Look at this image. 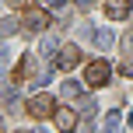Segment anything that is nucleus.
Returning a JSON list of instances; mask_svg holds the SVG:
<instances>
[{
	"label": "nucleus",
	"mask_w": 133,
	"mask_h": 133,
	"mask_svg": "<svg viewBox=\"0 0 133 133\" xmlns=\"http://www.w3.org/2000/svg\"><path fill=\"white\" fill-rule=\"evenodd\" d=\"M91 39H95V46H98V49H112V42H116V39H112V32H109V28H102V32H95Z\"/></svg>",
	"instance_id": "1a4fd4ad"
},
{
	"label": "nucleus",
	"mask_w": 133,
	"mask_h": 133,
	"mask_svg": "<svg viewBox=\"0 0 133 133\" xmlns=\"http://www.w3.org/2000/svg\"><path fill=\"white\" fill-rule=\"evenodd\" d=\"M18 133H25V130H18Z\"/></svg>",
	"instance_id": "4be33fe9"
},
{
	"label": "nucleus",
	"mask_w": 133,
	"mask_h": 133,
	"mask_svg": "<svg viewBox=\"0 0 133 133\" xmlns=\"http://www.w3.org/2000/svg\"><path fill=\"white\" fill-rule=\"evenodd\" d=\"M35 133H46V130H35Z\"/></svg>",
	"instance_id": "412c9836"
},
{
	"label": "nucleus",
	"mask_w": 133,
	"mask_h": 133,
	"mask_svg": "<svg viewBox=\"0 0 133 133\" xmlns=\"http://www.w3.org/2000/svg\"><path fill=\"white\" fill-rule=\"evenodd\" d=\"M53 123L60 133H70L74 126H77V109H56L53 112Z\"/></svg>",
	"instance_id": "39448f33"
},
{
	"label": "nucleus",
	"mask_w": 133,
	"mask_h": 133,
	"mask_svg": "<svg viewBox=\"0 0 133 133\" xmlns=\"http://www.w3.org/2000/svg\"><path fill=\"white\" fill-rule=\"evenodd\" d=\"M7 4H11V7H28L25 0H7Z\"/></svg>",
	"instance_id": "f3484780"
},
{
	"label": "nucleus",
	"mask_w": 133,
	"mask_h": 133,
	"mask_svg": "<svg viewBox=\"0 0 133 133\" xmlns=\"http://www.w3.org/2000/svg\"><path fill=\"white\" fill-rule=\"evenodd\" d=\"M130 126H133V112H130Z\"/></svg>",
	"instance_id": "6ab92c4d"
},
{
	"label": "nucleus",
	"mask_w": 133,
	"mask_h": 133,
	"mask_svg": "<svg viewBox=\"0 0 133 133\" xmlns=\"http://www.w3.org/2000/svg\"><path fill=\"white\" fill-rule=\"evenodd\" d=\"M77 95H81V84L77 81H66L63 84V98H77Z\"/></svg>",
	"instance_id": "9b49d317"
},
{
	"label": "nucleus",
	"mask_w": 133,
	"mask_h": 133,
	"mask_svg": "<svg viewBox=\"0 0 133 133\" xmlns=\"http://www.w3.org/2000/svg\"><path fill=\"white\" fill-rule=\"evenodd\" d=\"M77 109H81V119H95V112H98V102H95L91 95H84V98L77 102Z\"/></svg>",
	"instance_id": "0eeeda50"
},
{
	"label": "nucleus",
	"mask_w": 133,
	"mask_h": 133,
	"mask_svg": "<svg viewBox=\"0 0 133 133\" xmlns=\"http://www.w3.org/2000/svg\"><path fill=\"white\" fill-rule=\"evenodd\" d=\"M0 133H4V123H0Z\"/></svg>",
	"instance_id": "aec40b11"
},
{
	"label": "nucleus",
	"mask_w": 133,
	"mask_h": 133,
	"mask_svg": "<svg viewBox=\"0 0 133 133\" xmlns=\"http://www.w3.org/2000/svg\"><path fill=\"white\" fill-rule=\"evenodd\" d=\"M77 7H81V11H91V7H95V0H77Z\"/></svg>",
	"instance_id": "dca6fc26"
},
{
	"label": "nucleus",
	"mask_w": 133,
	"mask_h": 133,
	"mask_svg": "<svg viewBox=\"0 0 133 133\" xmlns=\"http://www.w3.org/2000/svg\"><path fill=\"white\" fill-rule=\"evenodd\" d=\"M133 11V0H105V18L109 21H123Z\"/></svg>",
	"instance_id": "20e7f679"
},
{
	"label": "nucleus",
	"mask_w": 133,
	"mask_h": 133,
	"mask_svg": "<svg viewBox=\"0 0 133 133\" xmlns=\"http://www.w3.org/2000/svg\"><path fill=\"white\" fill-rule=\"evenodd\" d=\"M123 126V116L119 112H105V126H102V133H119Z\"/></svg>",
	"instance_id": "6e6552de"
},
{
	"label": "nucleus",
	"mask_w": 133,
	"mask_h": 133,
	"mask_svg": "<svg viewBox=\"0 0 133 133\" xmlns=\"http://www.w3.org/2000/svg\"><path fill=\"white\" fill-rule=\"evenodd\" d=\"M109 77H112V66H109L105 60H91L84 66V84L88 88H105Z\"/></svg>",
	"instance_id": "f03ea898"
},
{
	"label": "nucleus",
	"mask_w": 133,
	"mask_h": 133,
	"mask_svg": "<svg viewBox=\"0 0 133 133\" xmlns=\"http://www.w3.org/2000/svg\"><path fill=\"white\" fill-rule=\"evenodd\" d=\"M39 49H42V60H49V56L56 53V39H42V46H39Z\"/></svg>",
	"instance_id": "f8f14e48"
},
{
	"label": "nucleus",
	"mask_w": 133,
	"mask_h": 133,
	"mask_svg": "<svg viewBox=\"0 0 133 133\" xmlns=\"http://www.w3.org/2000/svg\"><path fill=\"white\" fill-rule=\"evenodd\" d=\"M25 112L32 116V119H49V116L56 112V98L49 91H39V95H32V98L25 102Z\"/></svg>",
	"instance_id": "f257e3e1"
},
{
	"label": "nucleus",
	"mask_w": 133,
	"mask_h": 133,
	"mask_svg": "<svg viewBox=\"0 0 133 133\" xmlns=\"http://www.w3.org/2000/svg\"><path fill=\"white\" fill-rule=\"evenodd\" d=\"M14 32H18V18H4L0 21V39H11Z\"/></svg>",
	"instance_id": "9d476101"
},
{
	"label": "nucleus",
	"mask_w": 133,
	"mask_h": 133,
	"mask_svg": "<svg viewBox=\"0 0 133 133\" xmlns=\"http://www.w3.org/2000/svg\"><path fill=\"white\" fill-rule=\"evenodd\" d=\"M66 4H70V0H42V7H46V11H49V7H53V11H63Z\"/></svg>",
	"instance_id": "ddd939ff"
},
{
	"label": "nucleus",
	"mask_w": 133,
	"mask_h": 133,
	"mask_svg": "<svg viewBox=\"0 0 133 133\" xmlns=\"http://www.w3.org/2000/svg\"><path fill=\"white\" fill-rule=\"evenodd\" d=\"M4 56H7V46H4V42H0V60H4Z\"/></svg>",
	"instance_id": "a211bd4d"
},
{
	"label": "nucleus",
	"mask_w": 133,
	"mask_h": 133,
	"mask_svg": "<svg viewBox=\"0 0 133 133\" xmlns=\"http://www.w3.org/2000/svg\"><path fill=\"white\" fill-rule=\"evenodd\" d=\"M123 53H126V56H133V28L126 32V39H123Z\"/></svg>",
	"instance_id": "4468645a"
},
{
	"label": "nucleus",
	"mask_w": 133,
	"mask_h": 133,
	"mask_svg": "<svg viewBox=\"0 0 133 133\" xmlns=\"http://www.w3.org/2000/svg\"><path fill=\"white\" fill-rule=\"evenodd\" d=\"M21 28H28V32H42V28H49V11H46V7H32V4H28L25 11H21Z\"/></svg>",
	"instance_id": "7ed1b4c3"
},
{
	"label": "nucleus",
	"mask_w": 133,
	"mask_h": 133,
	"mask_svg": "<svg viewBox=\"0 0 133 133\" xmlns=\"http://www.w3.org/2000/svg\"><path fill=\"white\" fill-rule=\"evenodd\" d=\"M123 74H126V77H133V56H126V60H123V66H119Z\"/></svg>",
	"instance_id": "2eb2a0df"
},
{
	"label": "nucleus",
	"mask_w": 133,
	"mask_h": 133,
	"mask_svg": "<svg viewBox=\"0 0 133 133\" xmlns=\"http://www.w3.org/2000/svg\"><path fill=\"white\" fill-rule=\"evenodd\" d=\"M77 60H81V49L77 46H63L60 56H56V66L60 70H70V66H77Z\"/></svg>",
	"instance_id": "423d86ee"
}]
</instances>
